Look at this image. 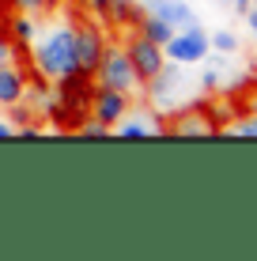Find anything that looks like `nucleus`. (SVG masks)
I'll list each match as a JSON object with an SVG mask.
<instances>
[{"instance_id": "obj_1", "label": "nucleus", "mask_w": 257, "mask_h": 261, "mask_svg": "<svg viewBox=\"0 0 257 261\" xmlns=\"http://www.w3.org/2000/svg\"><path fill=\"white\" fill-rule=\"evenodd\" d=\"M31 61H34V72H38L42 80H65L79 72L76 65V34H72V23H61L53 27L49 34H42V38L31 42Z\"/></svg>"}, {"instance_id": "obj_18", "label": "nucleus", "mask_w": 257, "mask_h": 261, "mask_svg": "<svg viewBox=\"0 0 257 261\" xmlns=\"http://www.w3.org/2000/svg\"><path fill=\"white\" fill-rule=\"evenodd\" d=\"M83 4V15H91V19H99L106 27V12H110V0H79Z\"/></svg>"}, {"instance_id": "obj_19", "label": "nucleus", "mask_w": 257, "mask_h": 261, "mask_svg": "<svg viewBox=\"0 0 257 261\" xmlns=\"http://www.w3.org/2000/svg\"><path fill=\"white\" fill-rule=\"evenodd\" d=\"M12 8H15V12H31V15H38V12H46V0H12Z\"/></svg>"}, {"instance_id": "obj_5", "label": "nucleus", "mask_w": 257, "mask_h": 261, "mask_svg": "<svg viewBox=\"0 0 257 261\" xmlns=\"http://www.w3.org/2000/svg\"><path fill=\"white\" fill-rule=\"evenodd\" d=\"M163 53H166V61H174V65L193 68L212 53V46H208V34L201 31V23H193V27H182V31H170Z\"/></svg>"}, {"instance_id": "obj_22", "label": "nucleus", "mask_w": 257, "mask_h": 261, "mask_svg": "<svg viewBox=\"0 0 257 261\" xmlns=\"http://www.w3.org/2000/svg\"><path fill=\"white\" fill-rule=\"evenodd\" d=\"M8 137H15V121H0V140H8Z\"/></svg>"}, {"instance_id": "obj_8", "label": "nucleus", "mask_w": 257, "mask_h": 261, "mask_svg": "<svg viewBox=\"0 0 257 261\" xmlns=\"http://www.w3.org/2000/svg\"><path fill=\"white\" fill-rule=\"evenodd\" d=\"M125 46V53H129V65L136 68V76H140V84H148L152 76H159V68L166 65V53H163V46L159 42H152V38H144L140 31H132L129 27V38L121 42Z\"/></svg>"}, {"instance_id": "obj_11", "label": "nucleus", "mask_w": 257, "mask_h": 261, "mask_svg": "<svg viewBox=\"0 0 257 261\" xmlns=\"http://www.w3.org/2000/svg\"><path fill=\"white\" fill-rule=\"evenodd\" d=\"M26 87H31L26 72L15 65V61H4V65H0V110L23 102V98H26Z\"/></svg>"}, {"instance_id": "obj_16", "label": "nucleus", "mask_w": 257, "mask_h": 261, "mask_svg": "<svg viewBox=\"0 0 257 261\" xmlns=\"http://www.w3.org/2000/svg\"><path fill=\"white\" fill-rule=\"evenodd\" d=\"M227 137H257V114L246 110V118H238L227 125Z\"/></svg>"}, {"instance_id": "obj_26", "label": "nucleus", "mask_w": 257, "mask_h": 261, "mask_svg": "<svg viewBox=\"0 0 257 261\" xmlns=\"http://www.w3.org/2000/svg\"><path fill=\"white\" fill-rule=\"evenodd\" d=\"M216 4H227V0H216Z\"/></svg>"}, {"instance_id": "obj_4", "label": "nucleus", "mask_w": 257, "mask_h": 261, "mask_svg": "<svg viewBox=\"0 0 257 261\" xmlns=\"http://www.w3.org/2000/svg\"><path fill=\"white\" fill-rule=\"evenodd\" d=\"M166 137H216L223 125L212 121L208 102H185L174 114H166Z\"/></svg>"}, {"instance_id": "obj_14", "label": "nucleus", "mask_w": 257, "mask_h": 261, "mask_svg": "<svg viewBox=\"0 0 257 261\" xmlns=\"http://www.w3.org/2000/svg\"><path fill=\"white\" fill-rule=\"evenodd\" d=\"M132 31H140L144 38L159 42V46H166V38H170V27L159 19V15H152V12H140V19L132 23Z\"/></svg>"}, {"instance_id": "obj_2", "label": "nucleus", "mask_w": 257, "mask_h": 261, "mask_svg": "<svg viewBox=\"0 0 257 261\" xmlns=\"http://www.w3.org/2000/svg\"><path fill=\"white\" fill-rule=\"evenodd\" d=\"M144 91H148V102H152V110L155 114H174L178 106L189 102V95H193V80L185 76V65H174V61H166L163 68H159V76H152L144 84Z\"/></svg>"}, {"instance_id": "obj_12", "label": "nucleus", "mask_w": 257, "mask_h": 261, "mask_svg": "<svg viewBox=\"0 0 257 261\" xmlns=\"http://www.w3.org/2000/svg\"><path fill=\"white\" fill-rule=\"evenodd\" d=\"M4 34L15 49H31V42L38 38V23H34L31 12H12L8 23H4Z\"/></svg>"}, {"instance_id": "obj_9", "label": "nucleus", "mask_w": 257, "mask_h": 261, "mask_svg": "<svg viewBox=\"0 0 257 261\" xmlns=\"http://www.w3.org/2000/svg\"><path fill=\"white\" fill-rule=\"evenodd\" d=\"M129 106H132V95L95 84V87H91V102H87V114H91V118H99L102 125H110V129H113V125L125 118Z\"/></svg>"}, {"instance_id": "obj_15", "label": "nucleus", "mask_w": 257, "mask_h": 261, "mask_svg": "<svg viewBox=\"0 0 257 261\" xmlns=\"http://www.w3.org/2000/svg\"><path fill=\"white\" fill-rule=\"evenodd\" d=\"M208 46H212V53H219V57H235L238 53V38L231 31H216V34H208Z\"/></svg>"}, {"instance_id": "obj_10", "label": "nucleus", "mask_w": 257, "mask_h": 261, "mask_svg": "<svg viewBox=\"0 0 257 261\" xmlns=\"http://www.w3.org/2000/svg\"><path fill=\"white\" fill-rule=\"evenodd\" d=\"M144 12L159 15L170 31H182V27H193V23H197V12H193L185 0H144Z\"/></svg>"}, {"instance_id": "obj_3", "label": "nucleus", "mask_w": 257, "mask_h": 261, "mask_svg": "<svg viewBox=\"0 0 257 261\" xmlns=\"http://www.w3.org/2000/svg\"><path fill=\"white\" fill-rule=\"evenodd\" d=\"M91 80H95L99 87H113V91H125V95L144 91V84H140L136 68L129 65L125 46H118V42H106V49H102L99 65H95V72H91Z\"/></svg>"}, {"instance_id": "obj_23", "label": "nucleus", "mask_w": 257, "mask_h": 261, "mask_svg": "<svg viewBox=\"0 0 257 261\" xmlns=\"http://www.w3.org/2000/svg\"><path fill=\"white\" fill-rule=\"evenodd\" d=\"M227 4H231V8H235V12H238V15H242V12H246V8H250V4H253V0H227Z\"/></svg>"}, {"instance_id": "obj_21", "label": "nucleus", "mask_w": 257, "mask_h": 261, "mask_svg": "<svg viewBox=\"0 0 257 261\" xmlns=\"http://www.w3.org/2000/svg\"><path fill=\"white\" fill-rule=\"evenodd\" d=\"M242 15H246V23H250V31H253V38H257V0H253L250 8H246Z\"/></svg>"}, {"instance_id": "obj_24", "label": "nucleus", "mask_w": 257, "mask_h": 261, "mask_svg": "<svg viewBox=\"0 0 257 261\" xmlns=\"http://www.w3.org/2000/svg\"><path fill=\"white\" fill-rule=\"evenodd\" d=\"M246 110H250V114H257V87L250 91V98H246Z\"/></svg>"}, {"instance_id": "obj_25", "label": "nucleus", "mask_w": 257, "mask_h": 261, "mask_svg": "<svg viewBox=\"0 0 257 261\" xmlns=\"http://www.w3.org/2000/svg\"><path fill=\"white\" fill-rule=\"evenodd\" d=\"M57 4H61V0H46V8H57Z\"/></svg>"}, {"instance_id": "obj_13", "label": "nucleus", "mask_w": 257, "mask_h": 261, "mask_svg": "<svg viewBox=\"0 0 257 261\" xmlns=\"http://www.w3.org/2000/svg\"><path fill=\"white\" fill-rule=\"evenodd\" d=\"M140 19V4L136 0H110V12H106V27L110 31H125Z\"/></svg>"}, {"instance_id": "obj_6", "label": "nucleus", "mask_w": 257, "mask_h": 261, "mask_svg": "<svg viewBox=\"0 0 257 261\" xmlns=\"http://www.w3.org/2000/svg\"><path fill=\"white\" fill-rule=\"evenodd\" d=\"M72 34H76V65L83 76H91L95 65H99V57H102V49H106V27L99 19H91V15H83V19H76L72 23Z\"/></svg>"}, {"instance_id": "obj_7", "label": "nucleus", "mask_w": 257, "mask_h": 261, "mask_svg": "<svg viewBox=\"0 0 257 261\" xmlns=\"http://www.w3.org/2000/svg\"><path fill=\"white\" fill-rule=\"evenodd\" d=\"M110 133L121 137V140H155V137H166V121L152 106H129L125 118L113 125Z\"/></svg>"}, {"instance_id": "obj_20", "label": "nucleus", "mask_w": 257, "mask_h": 261, "mask_svg": "<svg viewBox=\"0 0 257 261\" xmlns=\"http://www.w3.org/2000/svg\"><path fill=\"white\" fill-rule=\"evenodd\" d=\"M12 57H15V46L8 42V34L0 31V65H4V61H12Z\"/></svg>"}, {"instance_id": "obj_17", "label": "nucleus", "mask_w": 257, "mask_h": 261, "mask_svg": "<svg viewBox=\"0 0 257 261\" xmlns=\"http://www.w3.org/2000/svg\"><path fill=\"white\" fill-rule=\"evenodd\" d=\"M72 133H79V137H110V125H102L99 118H91V114H87V118L79 121Z\"/></svg>"}]
</instances>
